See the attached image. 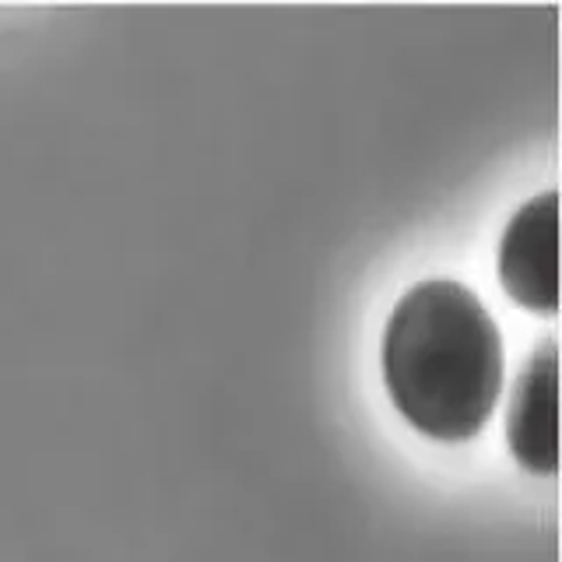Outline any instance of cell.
Segmentation results:
<instances>
[{
    "instance_id": "obj_1",
    "label": "cell",
    "mask_w": 562,
    "mask_h": 562,
    "mask_svg": "<svg viewBox=\"0 0 562 562\" xmlns=\"http://www.w3.org/2000/svg\"><path fill=\"white\" fill-rule=\"evenodd\" d=\"M380 369L412 429L461 443L485 429L499 401L503 338L464 281L426 278L386 316Z\"/></svg>"
},
{
    "instance_id": "obj_2",
    "label": "cell",
    "mask_w": 562,
    "mask_h": 562,
    "mask_svg": "<svg viewBox=\"0 0 562 562\" xmlns=\"http://www.w3.org/2000/svg\"><path fill=\"white\" fill-rule=\"evenodd\" d=\"M499 285L524 310L552 316L559 306V190L524 201L506 222L496 254Z\"/></svg>"
},
{
    "instance_id": "obj_3",
    "label": "cell",
    "mask_w": 562,
    "mask_h": 562,
    "mask_svg": "<svg viewBox=\"0 0 562 562\" xmlns=\"http://www.w3.org/2000/svg\"><path fill=\"white\" fill-rule=\"evenodd\" d=\"M559 348L544 338L524 359L506 408V443L517 464L535 474H555L559 468Z\"/></svg>"
}]
</instances>
